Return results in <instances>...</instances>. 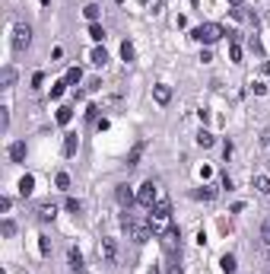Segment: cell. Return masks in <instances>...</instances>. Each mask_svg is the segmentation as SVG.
I'll return each mask as SVG.
<instances>
[{"label":"cell","mask_w":270,"mask_h":274,"mask_svg":"<svg viewBox=\"0 0 270 274\" xmlns=\"http://www.w3.org/2000/svg\"><path fill=\"white\" fill-rule=\"evenodd\" d=\"M146 224H150L153 236H165V233H169V230H172V208H169V201H156L150 208Z\"/></svg>","instance_id":"1"},{"label":"cell","mask_w":270,"mask_h":274,"mask_svg":"<svg viewBox=\"0 0 270 274\" xmlns=\"http://www.w3.org/2000/svg\"><path fill=\"white\" fill-rule=\"evenodd\" d=\"M223 36H226L223 26H216V22H204V26H197V29L191 32V38H194V42H204V45H213V42H220Z\"/></svg>","instance_id":"2"},{"label":"cell","mask_w":270,"mask_h":274,"mask_svg":"<svg viewBox=\"0 0 270 274\" xmlns=\"http://www.w3.org/2000/svg\"><path fill=\"white\" fill-rule=\"evenodd\" d=\"M29 42H32V29L19 22L13 29V51H25V48H29Z\"/></svg>","instance_id":"3"},{"label":"cell","mask_w":270,"mask_h":274,"mask_svg":"<svg viewBox=\"0 0 270 274\" xmlns=\"http://www.w3.org/2000/svg\"><path fill=\"white\" fill-rule=\"evenodd\" d=\"M156 201H159V192H156L153 182H146L140 192H137V204H143V208H153Z\"/></svg>","instance_id":"4"},{"label":"cell","mask_w":270,"mask_h":274,"mask_svg":"<svg viewBox=\"0 0 270 274\" xmlns=\"http://www.w3.org/2000/svg\"><path fill=\"white\" fill-rule=\"evenodd\" d=\"M99 255H102V258H105L108 264H115V262H118V246H115V239H102Z\"/></svg>","instance_id":"5"},{"label":"cell","mask_w":270,"mask_h":274,"mask_svg":"<svg viewBox=\"0 0 270 274\" xmlns=\"http://www.w3.org/2000/svg\"><path fill=\"white\" fill-rule=\"evenodd\" d=\"M118 204H121V208H124V210H130V204H134L137 198H134V192H130V188L127 185H118Z\"/></svg>","instance_id":"6"},{"label":"cell","mask_w":270,"mask_h":274,"mask_svg":"<svg viewBox=\"0 0 270 274\" xmlns=\"http://www.w3.org/2000/svg\"><path fill=\"white\" fill-rule=\"evenodd\" d=\"M70 271L73 274H86V262H83L80 249H70Z\"/></svg>","instance_id":"7"},{"label":"cell","mask_w":270,"mask_h":274,"mask_svg":"<svg viewBox=\"0 0 270 274\" xmlns=\"http://www.w3.org/2000/svg\"><path fill=\"white\" fill-rule=\"evenodd\" d=\"M57 217V208H54V204H38V220H41V224H48V220H54Z\"/></svg>","instance_id":"8"},{"label":"cell","mask_w":270,"mask_h":274,"mask_svg":"<svg viewBox=\"0 0 270 274\" xmlns=\"http://www.w3.org/2000/svg\"><path fill=\"white\" fill-rule=\"evenodd\" d=\"M153 96H156V102H159V106H169V102H172V90L165 86V83H159V86L153 90Z\"/></svg>","instance_id":"9"},{"label":"cell","mask_w":270,"mask_h":274,"mask_svg":"<svg viewBox=\"0 0 270 274\" xmlns=\"http://www.w3.org/2000/svg\"><path fill=\"white\" fill-rule=\"evenodd\" d=\"M89 61H92L95 67H105V61H108V51H105V48H92Z\"/></svg>","instance_id":"10"},{"label":"cell","mask_w":270,"mask_h":274,"mask_svg":"<svg viewBox=\"0 0 270 274\" xmlns=\"http://www.w3.org/2000/svg\"><path fill=\"white\" fill-rule=\"evenodd\" d=\"M10 160H13V162H22V160H25V144H22V140H16L13 147H10Z\"/></svg>","instance_id":"11"},{"label":"cell","mask_w":270,"mask_h":274,"mask_svg":"<svg viewBox=\"0 0 270 274\" xmlns=\"http://www.w3.org/2000/svg\"><path fill=\"white\" fill-rule=\"evenodd\" d=\"M32 188H35V178H32V176H22V178H19V194H22V198H29Z\"/></svg>","instance_id":"12"},{"label":"cell","mask_w":270,"mask_h":274,"mask_svg":"<svg viewBox=\"0 0 270 274\" xmlns=\"http://www.w3.org/2000/svg\"><path fill=\"white\" fill-rule=\"evenodd\" d=\"M70 118H73V108L70 106H60L57 108V124H70Z\"/></svg>","instance_id":"13"},{"label":"cell","mask_w":270,"mask_h":274,"mask_svg":"<svg viewBox=\"0 0 270 274\" xmlns=\"http://www.w3.org/2000/svg\"><path fill=\"white\" fill-rule=\"evenodd\" d=\"M83 80V74H80V67H73V70H67V76H64V83L67 86H76V83Z\"/></svg>","instance_id":"14"},{"label":"cell","mask_w":270,"mask_h":274,"mask_svg":"<svg viewBox=\"0 0 270 274\" xmlns=\"http://www.w3.org/2000/svg\"><path fill=\"white\" fill-rule=\"evenodd\" d=\"M220 268H223L226 274H235V255H223V258H220Z\"/></svg>","instance_id":"15"},{"label":"cell","mask_w":270,"mask_h":274,"mask_svg":"<svg viewBox=\"0 0 270 274\" xmlns=\"http://www.w3.org/2000/svg\"><path fill=\"white\" fill-rule=\"evenodd\" d=\"M255 188L261 194H270V178L267 176H255Z\"/></svg>","instance_id":"16"},{"label":"cell","mask_w":270,"mask_h":274,"mask_svg":"<svg viewBox=\"0 0 270 274\" xmlns=\"http://www.w3.org/2000/svg\"><path fill=\"white\" fill-rule=\"evenodd\" d=\"M83 16H86L89 22H95V20H99V4H86V6H83Z\"/></svg>","instance_id":"17"},{"label":"cell","mask_w":270,"mask_h":274,"mask_svg":"<svg viewBox=\"0 0 270 274\" xmlns=\"http://www.w3.org/2000/svg\"><path fill=\"white\" fill-rule=\"evenodd\" d=\"M73 153H76V137L67 134V137H64V156H73Z\"/></svg>","instance_id":"18"},{"label":"cell","mask_w":270,"mask_h":274,"mask_svg":"<svg viewBox=\"0 0 270 274\" xmlns=\"http://www.w3.org/2000/svg\"><path fill=\"white\" fill-rule=\"evenodd\" d=\"M165 274H181V264H178V255H169V264H165Z\"/></svg>","instance_id":"19"},{"label":"cell","mask_w":270,"mask_h":274,"mask_svg":"<svg viewBox=\"0 0 270 274\" xmlns=\"http://www.w3.org/2000/svg\"><path fill=\"white\" fill-rule=\"evenodd\" d=\"M121 58H124V64L134 61V45H130V42H124V45H121Z\"/></svg>","instance_id":"20"},{"label":"cell","mask_w":270,"mask_h":274,"mask_svg":"<svg viewBox=\"0 0 270 274\" xmlns=\"http://www.w3.org/2000/svg\"><path fill=\"white\" fill-rule=\"evenodd\" d=\"M197 144H200V147H213V134L210 131H200L197 134Z\"/></svg>","instance_id":"21"},{"label":"cell","mask_w":270,"mask_h":274,"mask_svg":"<svg viewBox=\"0 0 270 274\" xmlns=\"http://www.w3.org/2000/svg\"><path fill=\"white\" fill-rule=\"evenodd\" d=\"M140 153H143V144H137V147L130 150V156H127V166H137V160H140Z\"/></svg>","instance_id":"22"},{"label":"cell","mask_w":270,"mask_h":274,"mask_svg":"<svg viewBox=\"0 0 270 274\" xmlns=\"http://www.w3.org/2000/svg\"><path fill=\"white\" fill-rule=\"evenodd\" d=\"M89 36H92L95 42H102V38H105V29H102L99 22H92V26H89Z\"/></svg>","instance_id":"23"},{"label":"cell","mask_w":270,"mask_h":274,"mask_svg":"<svg viewBox=\"0 0 270 274\" xmlns=\"http://www.w3.org/2000/svg\"><path fill=\"white\" fill-rule=\"evenodd\" d=\"M229 54H232V61H235V64L242 61V45H239L235 38H232V45H229Z\"/></svg>","instance_id":"24"},{"label":"cell","mask_w":270,"mask_h":274,"mask_svg":"<svg viewBox=\"0 0 270 274\" xmlns=\"http://www.w3.org/2000/svg\"><path fill=\"white\" fill-rule=\"evenodd\" d=\"M54 182H57V188H64V192H67V188H70V176H67V172H57Z\"/></svg>","instance_id":"25"},{"label":"cell","mask_w":270,"mask_h":274,"mask_svg":"<svg viewBox=\"0 0 270 274\" xmlns=\"http://www.w3.org/2000/svg\"><path fill=\"white\" fill-rule=\"evenodd\" d=\"M38 249H41V255H51V239L48 236H38Z\"/></svg>","instance_id":"26"},{"label":"cell","mask_w":270,"mask_h":274,"mask_svg":"<svg viewBox=\"0 0 270 274\" xmlns=\"http://www.w3.org/2000/svg\"><path fill=\"white\" fill-rule=\"evenodd\" d=\"M64 86H67L64 80H60V83H54V86H51V99H60V96H64Z\"/></svg>","instance_id":"27"},{"label":"cell","mask_w":270,"mask_h":274,"mask_svg":"<svg viewBox=\"0 0 270 274\" xmlns=\"http://www.w3.org/2000/svg\"><path fill=\"white\" fill-rule=\"evenodd\" d=\"M13 80H16V74L10 70V67H3V86H6V90L13 86Z\"/></svg>","instance_id":"28"},{"label":"cell","mask_w":270,"mask_h":274,"mask_svg":"<svg viewBox=\"0 0 270 274\" xmlns=\"http://www.w3.org/2000/svg\"><path fill=\"white\" fill-rule=\"evenodd\" d=\"M67 210H70V214H80V210H83V204L76 201V198H67Z\"/></svg>","instance_id":"29"},{"label":"cell","mask_w":270,"mask_h":274,"mask_svg":"<svg viewBox=\"0 0 270 274\" xmlns=\"http://www.w3.org/2000/svg\"><path fill=\"white\" fill-rule=\"evenodd\" d=\"M261 239H264V242L270 246V220H267V224H264V226H261Z\"/></svg>","instance_id":"30"},{"label":"cell","mask_w":270,"mask_h":274,"mask_svg":"<svg viewBox=\"0 0 270 274\" xmlns=\"http://www.w3.org/2000/svg\"><path fill=\"white\" fill-rule=\"evenodd\" d=\"M213 194H216L213 188H200V192H197V198H213Z\"/></svg>","instance_id":"31"},{"label":"cell","mask_w":270,"mask_h":274,"mask_svg":"<svg viewBox=\"0 0 270 274\" xmlns=\"http://www.w3.org/2000/svg\"><path fill=\"white\" fill-rule=\"evenodd\" d=\"M13 230H16V226H13V220H3V233H6V236H13Z\"/></svg>","instance_id":"32"},{"label":"cell","mask_w":270,"mask_h":274,"mask_svg":"<svg viewBox=\"0 0 270 274\" xmlns=\"http://www.w3.org/2000/svg\"><path fill=\"white\" fill-rule=\"evenodd\" d=\"M261 140H264V147L270 150V131H264V137H261Z\"/></svg>","instance_id":"33"},{"label":"cell","mask_w":270,"mask_h":274,"mask_svg":"<svg viewBox=\"0 0 270 274\" xmlns=\"http://www.w3.org/2000/svg\"><path fill=\"white\" fill-rule=\"evenodd\" d=\"M229 4H232V6H242V0H229Z\"/></svg>","instance_id":"34"},{"label":"cell","mask_w":270,"mask_h":274,"mask_svg":"<svg viewBox=\"0 0 270 274\" xmlns=\"http://www.w3.org/2000/svg\"><path fill=\"white\" fill-rule=\"evenodd\" d=\"M150 274H159V268H153V271H150Z\"/></svg>","instance_id":"35"},{"label":"cell","mask_w":270,"mask_h":274,"mask_svg":"<svg viewBox=\"0 0 270 274\" xmlns=\"http://www.w3.org/2000/svg\"><path fill=\"white\" fill-rule=\"evenodd\" d=\"M115 4H124V0H115Z\"/></svg>","instance_id":"36"},{"label":"cell","mask_w":270,"mask_h":274,"mask_svg":"<svg viewBox=\"0 0 270 274\" xmlns=\"http://www.w3.org/2000/svg\"><path fill=\"white\" fill-rule=\"evenodd\" d=\"M41 4H45V6H48V0H41Z\"/></svg>","instance_id":"37"}]
</instances>
